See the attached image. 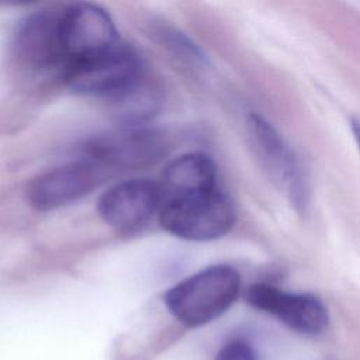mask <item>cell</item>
Masks as SVG:
<instances>
[{"label":"cell","mask_w":360,"mask_h":360,"mask_svg":"<svg viewBox=\"0 0 360 360\" xmlns=\"http://www.w3.org/2000/svg\"><path fill=\"white\" fill-rule=\"evenodd\" d=\"M238 270L210 266L169 288L163 301L170 315L186 328L207 325L225 314L240 292Z\"/></svg>","instance_id":"1"},{"label":"cell","mask_w":360,"mask_h":360,"mask_svg":"<svg viewBox=\"0 0 360 360\" xmlns=\"http://www.w3.org/2000/svg\"><path fill=\"white\" fill-rule=\"evenodd\" d=\"M160 226L181 239L214 240L226 235L236 222L231 197L219 187L211 191L160 201Z\"/></svg>","instance_id":"2"},{"label":"cell","mask_w":360,"mask_h":360,"mask_svg":"<svg viewBox=\"0 0 360 360\" xmlns=\"http://www.w3.org/2000/svg\"><path fill=\"white\" fill-rule=\"evenodd\" d=\"M143 75L138 56L122 45L70 62L62 70V79L73 93L110 100L129 89Z\"/></svg>","instance_id":"3"},{"label":"cell","mask_w":360,"mask_h":360,"mask_svg":"<svg viewBox=\"0 0 360 360\" xmlns=\"http://www.w3.org/2000/svg\"><path fill=\"white\" fill-rule=\"evenodd\" d=\"M248 129L255 153L267 176L288 197L298 212H305L309 204L308 181L291 146L260 114L249 115Z\"/></svg>","instance_id":"4"},{"label":"cell","mask_w":360,"mask_h":360,"mask_svg":"<svg viewBox=\"0 0 360 360\" xmlns=\"http://www.w3.org/2000/svg\"><path fill=\"white\" fill-rule=\"evenodd\" d=\"M84 152L86 160L100 169H142L166 155L167 142L153 129L125 128L93 138Z\"/></svg>","instance_id":"5"},{"label":"cell","mask_w":360,"mask_h":360,"mask_svg":"<svg viewBox=\"0 0 360 360\" xmlns=\"http://www.w3.org/2000/svg\"><path fill=\"white\" fill-rule=\"evenodd\" d=\"M245 300L301 335H319L329 325L326 305L309 292H290L273 284L255 283L246 290Z\"/></svg>","instance_id":"6"},{"label":"cell","mask_w":360,"mask_h":360,"mask_svg":"<svg viewBox=\"0 0 360 360\" xmlns=\"http://www.w3.org/2000/svg\"><path fill=\"white\" fill-rule=\"evenodd\" d=\"M60 38L65 66L120 45L110 14L91 3H75L62 8Z\"/></svg>","instance_id":"7"},{"label":"cell","mask_w":360,"mask_h":360,"mask_svg":"<svg viewBox=\"0 0 360 360\" xmlns=\"http://www.w3.org/2000/svg\"><path fill=\"white\" fill-rule=\"evenodd\" d=\"M160 205L158 183L146 179L127 180L101 194L97 202L100 218L122 233L143 228Z\"/></svg>","instance_id":"8"},{"label":"cell","mask_w":360,"mask_h":360,"mask_svg":"<svg viewBox=\"0 0 360 360\" xmlns=\"http://www.w3.org/2000/svg\"><path fill=\"white\" fill-rule=\"evenodd\" d=\"M101 179V169L89 160L73 162L32 179L27 200L38 211H51L90 194Z\"/></svg>","instance_id":"9"},{"label":"cell","mask_w":360,"mask_h":360,"mask_svg":"<svg viewBox=\"0 0 360 360\" xmlns=\"http://www.w3.org/2000/svg\"><path fill=\"white\" fill-rule=\"evenodd\" d=\"M62 10H44L25 17L17 27L13 49L17 59L32 69L65 68L60 38Z\"/></svg>","instance_id":"10"},{"label":"cell","mask_w":360,"mask_h":360,"mask_svg":"<svg viewBox=\"0 0 360 360\" xmlns=\"http://www.w3.org/2000/svg\"><path fill=\"white\" fill-rule=\"evenodd\" d=\"M158 186L160 201L215 190L217 165L205 153H186L166 166Z\"/></svg>","instance_id":"11"},{"label":"cell","mask_w":360,"mask_h":360,"mask_svg":"<svg viewBox=\"0 0 360 360\" xmlns=\"http://www.w3.org/2000/svg\"><path fill=\"white\" fill-rule=\"evenodd\" d=\"M115 111L125 121H139L152 114L156 105V94L153 86L146 80L145 75L124 93L111 100Z\"/></svg>","instance_id":"12"},{"label":"cell","mask_w":360,"mask_h":360,"mask_svg":"<svg viewBox=\"0 0 360 360\" xmlns=\"http://www.w3.org/2000/svg\"><path fill=\"white\" fill-rule=\"evenodd\" d=\"M214 360H259L256 349L242 338L225 342L217 352Z\"/></svg>","instance_id":"13"},{"label":"cell","mask_w":360,"mask_h":360,"mask_svg":"<svg viewBox=\"0 0 360 360\" xmlns=\"http://www.w3.org/2000/svg\"><path fill=\"white\" fill-rule=\"evenodd\" d=\"M350 128H352L353 136H354V139H356L357 148H359V150H360V120L352 118V120H350Z\"/></svg>","instance_id":"14"}]
</instances>
